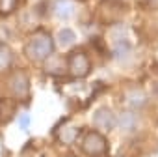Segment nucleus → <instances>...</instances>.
I'll list each match as a JSON object with an SVG mask.
<instances>
[{"label":"nucleus","mask_w":158,"mask_h":157,"mask_svg":"<svg viewBox=\"0 0 158 157\" xmlns=\"http://www.w3.org/2000/svg\"><path fill=\"white\" fill-rule=\"evenodd\" d=\"M54 51V41L47 32H37L34 34L26 45H24V54L32 60V62H43L47 60Z\"/></svg>","instance_id":"f257e3e1"},{"label":"nucleus","mask_w":158,"mask_h":157,"mask_svg":"<svg viewBox=\"0 0 158 157\" xmlns=\"http://www.w3.org/2000/svg\"><path fill=\"white\" fill-rule=\"evenodd\" d=\"M91 71V60L84 51H74L69 56V73L74 78H82L86 75H89Z\"/></svg>","instance_id":"f03ea898"},{"label":"nucleus","mask_w":158,"mask_h":157,"mask_svg":"<svg viewBox=\"0 0 158 157\" xmlns=\"http://www.w3.org/2000/svg\"><path fill=\"white\" fill-rule=\"evenodd\" d=\"M82 150L86 151V155H91V157L102 155L108 150V142L99 131H88L82 140Z\"/></svg>","instance_id":"7ed1b4c3"},{"label":"nucleus","mask_w":158,"mask_h":157,"mask_svg":"<svg viewBox=\"0 0 158 157\" xmlns=\"http://www.w3.org/2000/svg\"><path fill=\"white\" fill-rule=\"evenodd\" d=\"M10 88H11V92H13V96H15V97H19V99L28 97V92H30L28 75H26L24 71H21V69H19V71H15V73L11 75Z\"/></svg>","instance_id":"20e7f679"},{"label":"nucleus","mask_w":158,"mask_h":157,"mask_svg":"<svg viewBox=\"0 0 158 157\" xmlns=\"http://www.w3.org/2000/svg\"><path fill=\"white\" fill-rule=\"evenodd\" d=\"M115 114L112 112V109H108V107H101V109H97L95 110V114H93V123L101 129V131H112L114 127H115Z\"/></svg>","instance_id":"39448f33"},{"label":"nucleus","mask_w":158,"mask_h":157,"mask_svg":"<svg viewBox=\"0 0 158 157\" xmlns=\"http://www.w3.org/2000/svg\"><path fill=\"white\" fill-rule=\"evenodd\" d=\"M125 103L128 107V110H139L147 105V94L139 88H134V90H128L125 94Z\"/></svg>","instance_id":"423d86ee"},{"label":"nucleus","mask_w":158,"mask_h":157,"mask_svg":"<svg viewBox=\"0 0 158 157\" xmlns=\"http://www.w3.org/2000/svg\"><path fill=\"white\" fill-rule=\"evenodd\" d=\"M78 133H80V129H78L76 125H71V123H65V125H60L58 131H56V137L61 144H73L76 138H78Z\"/></svg>","instance_id":"0eeeda50"},{"label":"nucleus","mask_w":158,"mask_h":157,"mask_svg":"<svg viewBox=\"0 0 158 157\" xmlns=\"http://www.w3.org/2000/svg\"><path fill=\"white\" fill-rule=\"evenodd\" d=\"M17 110V103L11 97H2L0 99V123L6 125L8 122H11V118L15 116Z\"/></svg>","instance_id":"6e6552de"},{"label":"nucleus","mask_w":158,"mask_h":157,"mask_svg":"<svg viewBox=\"0 0 158 157\" xmlns=\"http://www.w3.org/2000/svg\"><path fill=\"white\" fill-rule=\"evenodd\" d=\"M136 123H138V118H136V114H134L132 110L121 112V114L117 116V120H115V125H117L121 131H125V133L136 129Z\"/></svg>","instance_id":"1a4fd4ad"},{"label":"nucleus","mask_w":158,"mask_h":157,"mask_svg":"<svg viewBox=\"0 0 158 157\" xmlns=\"http://www.w3.org/2000/svg\"><path fill=\"white\" fill-rule=\"evenodd\" d=\"M74 13V4L71 0H58L54 4V15L61 21H67L71 15Z\"/></svg>","instance_id":"9d476101"},{"label":"nucleus","mask_w":158,"mask_h":157,"mask_svg":"<svg viewBox=\"0 0 158 157\" xmlns=\"http://www.w3.org/2000/svg\"><path fill=\"white\" fill-rule=\"evenodd\" d=\"M130 51H132V45H130V41L127 38L125 39H115V43H114V56L115 58L123 60V58H127L130 54Z\"/></svg>","instance_id":"9b49d317"},{"label":"nucleus","mask_w":158,"mask_h":157,"mask_svg":"<svg viewBox=\"0 0 158 157\" xmlns=\"http://www.w3.org/2000/svg\"><path fill=\"white\" fill-rule=\"evenodd\" d=\"M74 41H76V34H74V30H71V28H63V30L58 32V43H60L61 47H71Z\"/></svg>","instance_id":"f8f14e48"},{"label":"nucleus","mask_w":158,"mask_h":157,"mask_svg":"<svg viewBox=\"0 0 158 157\" xmlns=\"http://www.w3.org/2000/svg\"><path fill=\"white\" fill-rule=\"evenodd\" d=\"M11 60H13L11 49L0 43V73H2V71H6V69L11 65Z\"/></svg>","instance_id":"ddd939ff"},{"label":"nucleus","mask_w":158,"mask_h":157,"mask_svg":"<svg viewBox=\"0 0 158 157\" xmlns=\"http://www.w3.org/2000/svg\"><path fill=\"white\" fill-rule=\"evenodd\" d=\"M19 4H21V0H0V13L10 15L19 8Z\"/></svg>","instance_id":"4468645a"},{"label":"nucleus","mask_w":158,"mask_h":157,"mask_svg":"<svg viewBox=\"0 0 158 157\" xmlns=\"http://www.w3.org/2000/svg\"><path fill=\"white\" fill-rule=\"evenodd\" d=\"M30 122H32L30 114H28V112H23V114L19 116V129H21V131H26V129L30 127Z\"/></svg>","instance_id":"2eb2a0df"},{"label":"nucleus","mask_w":158,"mask_h":157,"mask_svg":"<svg viewBox=\"0 0 158 157\" xmlns=\"http://www.w3.org/2000/svg\"><path fill=\"white\" fill-rule=\"evenodd\" d=\"M147 8H152V10H158V0H143Z\"/></svg>","instance_id":"dca6fc26"}]
</instances>
